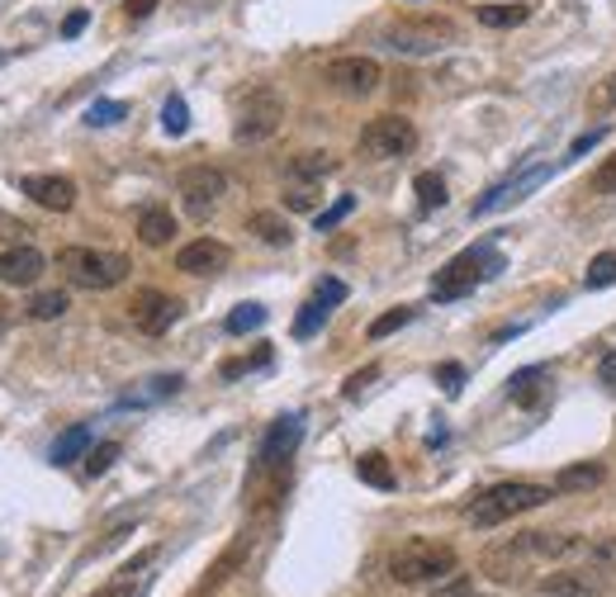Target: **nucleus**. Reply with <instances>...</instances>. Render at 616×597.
Wrapping results in <instances>:
<instances>
[{
  "label": "nucleus",
  "mask_w": 616,
  "mask_h": 597,
  "mask_svg": "<svg viewBox=\"0 0 616 597\" xmlns=\"http://www.w3.org/2000/svg\"><path fill=\"white\" fill-rule=\"evenodd\" d=\"M413 190H417V204H423L427 214L445 204V176H441V172H423V176L413 180Z\"/></svg>",
  "instance_id": "nucleus-28"
},
{
  "label": "nucleus",
  "mask_w": 616,
  "mask_h": 597,
  "mask_svg": "<svg viewBox=\"0 0 616 597\" xmlns=\"http://www.w3.org/2000/svg\"><path fill=\"white\" fill-rule=\"evenodd\" d=\"M0 336H5V318H0Z\"/></svg>",
  "instance_id": "nucleus-49"
},
{
  "label": "nucleus",
  "mask_w": 616,
  "mask_h": 597,
  "mask_svg": "<svg viewBox=\"0 0 616 597\" xmlns=\"http://www.w3.org/2000/svg\"><path fill=\"white\" fill-rule=\"evenodd\" d=\"M445 574H455V550L441 541H408L389 555V579L394 583H437Z\"/></svg>",
  "instance_id": "nucleus-3"
},
{
  "label": "nucleus",
  "mask_w": 616,
  "mask_h": 597,
  "mask_svg": "<svg viewBox=\"0 0 616 597\" xmlns=\"http://www.w3.org/2000/svg\"><path fill=\"white\" fill-rule=\"evenodd\" d=\"M280 119H285V100H280V90L256 86L252 96L242 100V110H238V142H266V138H275Z\"/></svg>",
  "instance_id": "nucleus-7"
},
{
  "label": "nucleus",
  "mask_w": 616,
  "mask_h": 597,
  "mask_svg": "<svg viewBox=\"0 0 616 597\" xmlns=\"http://www.w3.org/2000/svg\"><path fill=\"white\" fill-rule=\"evenodd\" d=\"M545 593H550V597H593V593H598V579H583V574H550V579H545Z\"/></svg>",
  "instance_id": "nucleus-25"
},
{
  "label": "nucleus",
  "mask_w": 616,
  "mask_h": 597,
  "mask_svg": "<svg viewBox=\"0 0 616 597\" xmlns=\"http://www.w3.org/2000/svg\"><path fill=\"white\" fill-rule=\"evenodd\" d=\"M541 597H550V593H541Z\"/></svg>",
  "instance_id": "nucleus-51"
},
{
  "label": "nucleus",
  "mask_w": 616,
  "mask_h": 597,
  "mask_svg": "<svg viewBox=\"0 0 616 597\" xmlns=\"http://www.w3.org/2000/svg\"><path fill=\"white\" fill-rule=\"evenodd\" d=\"M531 20V5L521 0H498V5H479V24L483 29H517Z\"/></svg>",
  "instance_id": "nucleus-20"
},
{
  "label": "nucleus",
  "mask_w": 616,
  "mask_h": 597,
  "mask_svg": "<svg viewBox=\"0 0 616 597\" xmlns=\"http://www.w3.org/2000/svg\"><path fill=\"white\" fill-rule=\"evenodd\" d=\"M242 555H247V541H238V545H232V550H228V555H223V560L214 564V569H209V579H204V588H200V597H204V593H214V588H218V583H223V579H228V574H232V569H238V564H242Z\"/></svg>",
  "instance_id": "nucleus-29"
},
{
  "label": "nucleus",
  "mask_w": 616,
  "mask_h": 597,
  "mask_svg": "<svg viewBox=\"0 0 616 597\" xmlns=\"http://www.w3.org/2000/svg\"><path fill=\"white\" fill-rule=\"evenodd\" d=\"M285 204H290V209H313V204H318V190H313L309 180H294V186L285 190Z\"/></svg>",
  "instance_id": "nucleus-36"
},
{
  "label": "nucleus",
  "mask_w": 616,
  "mask_h": 597,
  "mask_svg": "<svg viewBox=\"0 0 616 597\" xmlns=\"http://www.w3.org/2000/svg\"><path fill=\"white\" fill-rule=\"evenodd\" d=\"M356 474H361L370 488H394V484H399L394 470H389V460L379 456V450H370V456H361V460H356Z\"/></svg>",
  "instance_id": "nucleus-26"
},
{
  "label": "nucleus",
  "mask_w": 616,
  "mask_h": 597,
  "mask_svg": "<svg viewBox=\"0 0 616 597\" xmlns=\"http://www.w3.org/2000/svg\"><path fill=\"white\" fill-rule=\"evenodd\" d=\"M128 318H134L138 332L162 336V332H172V322L180 318V298L162 294V290H138L134 304H128Z\"/></svg>",
  "instance_id": "nucleus-9"
},
{
  "label": "nucleus",
  "mask_w": 616,
  "mask_h": 597,
  "mask_svg": "<svg viewBox=\"0 0 616 597\" xmlns=\"http://www.w3.org/2000/svg\"><path fill=\"white\" fill-rule=\"evenodd\" d=\"M86 446H90V427H72V432H62L58 441H52V465H72V460H81L86 456Z\"/></svg>",
  "instance_id": "nucleus-22"
},
{
  "label": "nucleus",
  "mask_w": 616,
  "mask_h": 597,
  "mask_svg": "<svg viewBox=\"0 0 616 597\" xmlns=\"http://www.w3.org/2000/svg\"><path fill=\"white\" fill-rule=\"evenodd\" d=\"M612 105H616V76L607 81V90H602V96L593 90V110H612Z\"/></svg>",
  "instance_id": "nucleus-47"
},
{
  "label": "nucleus",
  "mask_w": 616,
  "mask_h": 597,
  "mask_svg": "<svg viewBox=\"0 0 616 597\" xmlns=\"http://www.w3.org/2000/svg\"><path fill=\"white\" fill-rule=\"evenodd\" d=\"M96 597H134V574L124 569V579H120V583H110V588H100Z\"/></svg>",
  "instance_id": "nucleus-44"
},
{
  "label": "nucleus",
  "mask_w": 616,
  "mask_h": 597,
  "mask_svg": "<svg viewBox=\"0 0 616 597\" xmlns=\"http://www.w3.org/2000/svg\"><path fill=\"white\" fill-rule=\"evenodd\" d=\"M256 366H271V352H266V346H261L256 356H247V360H228V366H223V380H238V374L256 370Z\"/></svg>",
  "instance_id": "nucleus-38"
},
{
  "label": "nucleus",
  "mask_w": 616,
  "mask_h": 597,
  "mask_svg": "<svg viewBox=\"0 0 616 597\" xmlns=\"http://www.w3.org/2000/svg\"><path fill=\"white\" fill-rule=\"evenodd\" d=\"M247 232H252V238H261L266 246H290V242H294V228L285 224L280 214H271V209H256L252 218H247Z\"/></svg>",
  "instance_id": "nucleus-19"
},
{
  "label": "nucleus",
  "mask_w": 616,
  "mask_h": 597,
  "mask_svg": "<svg viewBox=\"0 0 616 597\" xmlns=\"http://www.w3.org/2000/svg\"><path fill=\"white\" fill-rule=\"evenodd\" d=\"M593 190H598V194H616V152H612V157L598 166V176H593Z\"/></svg>",
  "instance_id": "nucleus-39"
},
{
  "label": "nucleus",
  "mask_w": 616,
  "mask_h": 597,
  "mask_svg": "<svg viewBox=\"0 0 616 597\" xmlns=\"http://www.w3.org/2000/svg\"><path fill=\"white\" fill-rule=\"evenodd\" d=\"M124 114H128L124 100H96V105L86 110V124H90V128H110V124H120Z\"/></svg>",
  "instance_id": "nucleus-31"
},
{
  "label": "nucleus",
  "mask_w": 616,
  "mask_h": 597,
  "mask_svg": "<svg viewBox=\"0 0 616 597\" xmlns=\"http://www.w3.org/2000/svg\"><path fill=\"white\" fill-rule=\"evenodd\" d=\"M162 128H166L172 138H180V134L190 128V105H186L180 96H166V105H162Z\"/></svg>",
  "instance_id": "nucleus-30"
},
{
  "label": "nucleus",
  "mask_w": 616,
  "mask_h": 597,
  "mask_svg": "<svg viewBox=\"0 0 616 597\" xmlns=\"http://www.w3.org/2000/svg\"><path fill=\"white\" fill-rule=\"evenodd\" d=\"M403 322H413V308H389V314H379L370 322V342H379V336H389V332H399Z\"/></svg>",
  "instance_id": "nucleus-34"
},
{
  "label": "nucleus",
  "mask_w": 616,
  "mask_h": 597,
  "mask_svg": "<svg viewBox=\"0 0 616 597\" xmlns=\"http://www.w3.org/2000/svg\"><path fill=\"white\" fill-rule=\"evenodd\" d=\"M261 322H266V308H261V304H238L228 318H223V332H228V336H242V332H256Z\"/></svg>",
  "instance_id": "nucleus-27"
},
{
  "label": "nucleus",
  "mask_w": 616,
  "mask_h": 597,
  "mask_svg": "<svg viewBox=\"0 0 616 597\" xmlns=\"http://www.w3.org/2000/svg\"><path fill=\"white\" fill-rule=\"evenodd\" d=\"M228 262H232V252L214 238H194L176 252V270H186V276H218Z\"/></svg>",
  "instance_id": "nucleus-13"
},
{
  "label": "nucleus",
  "mask_w": 616,
  "mask_h": 597,
  "mask_svg": "<svg viewBox=\"0 0 616 597\" xmlns=\"http://www.w3.org/2000/svg\"><path fill=\"white\" fill-rule=\"evenodd\" d=\"M58 270L76 290H114V284L128 280V256L100 252V246H62Z\"/></svg>",
  "instance_id": "nucleus-2"
},
{
  "label": "nucleus",
  "mask_w": 616,
  "mask_h": 597,
  "mask_svg": "<svg viewBox=\"0 0 616 597\" xmlns=\"http://www.w3.org/2000/svg\"><path fill=\"white\" fill-rule=\"evenodd\" d=\"M86 24H90L86 10H72V15L62 20V38H81V34H86Z\"/></svg>",
  "instance_id": "nucleus-42"
},
{
  "label": "nucleus",
  "mask_w": 616,
  "mask_h": 597,
  "mask_svg": "<svg viewBox=\"0 0 616 597\" xmlns=\"http://www.w3.org/2000/svg\"><path fill=\"white\" fill-rule=\"evenodd\" d=\"M313 294H318L323 298V304H342V298H347V284L342 280H337V276H327V280H318V290H313Z\"/></svg>",
  "instance_id": "nucleus-40"
},
{
  "label": "nucleus",
  "mask_w": 616,
  "mask_h": 597,
  "mask_svg": "<svg viewBox=\"0 0 616 597\" xmlns=\"http://www.w3.org/2000/svg\"><path fill=\"white\" fill-rule=\"evenodd\" d=\"M451 38H455L451 20H399L385 29V43L394 48V53H408V58L437 53V48H445Z\"/></svg>",
  "instance_id": "nucleus-6"
},
{
  "label": "nucleus",
  "mask_w": 616,
  "mask_h": 597,
  "mask_svg": "<svg viewBox=\"0 0 616 597\" xmlns=\"http://www.w3.org/2000/svg\"><path fill=\"white\" fill-rule=\"evenodd\" d=\"M327 318H332V304H323V298L313 294L309 304L299 308V318H294V336H299V342H309V336H318Z\"/></svg>",
  "instance_id": "nucleus-23"
},
{
  "label": "nucleus",
  "mask_w": 616,
  "mask_h": 597,
  "mask_svg": "<svg viewBox=\"0 0 616 597\" xmlns=\"http://www.w3.org/2000/svg\"><path fill=\"white\" fill-rule=\"evenodd\" d=\"M598 380L607 384V389H616V352H607V356H602V366H598Z\"/></svg>",
  "instance_id": "nucleus-45"
},
{
  "label": "nucleus",
  "mask_w": 616,
  "mask_h": 597,
  "mask_svg": "<svg viewBox=\"0 0 616 597\" xmlns=\"http://www.w3.org/2000/svg\"><path fill=\"white\" fill-rule=\"evenodd\" d=\"M138 238H142V246H166V242L176 238V214L162 209V204L142 209L138 214Z\"/></svg>",
  "instance_id": "nucleus-17"
},
{
  "label": "nucleus",
  "mask_w": 616,
  "mask_h": 597,
  "mask_svg": "<svg viewBox=\"0 0 616 597\" xmlns=\"http://www.w3.org/2000/svg\"><path fill=\"white\" fill-rule=\"evenodd\" d=\"M607 284H616V256L602 252L588 262V290H607Z\"/></svg>",
  "instance_id": "nucleus-32"
},
{
  "label": "nucleus",
  "mask_w": 616,
  "mask_h": 597,
  "mask_svg": "<svg viewBox=\"0 0 616 597\" xmlns=\"http://www.w3.org/2000/svg\"><path fill=\"white\" fill-rule=\"evenodd\" d=\"M351 209H356V200H351V194H342V200H337L332 209H327V214H318V232H332V228L342 224V218H347Z\"/></svg>",
  "instance_id": "nucleus-37"
},
{
  "label": "nucleus",
  "mask_w": 616,
  "mask_h": 597,
  "mask_svg": "<svg viewBox=\"0 0 616 597\" xmlns=\"http://www.w3.org/2000/svg\"><path fill=\"white\" fill-rule=\"evenodd\" d=\"M550 176V166H531V172L527 176H517V180H507V186H498V190H489V194H483V200L475 204V218H483V214H493V209H507V204H517L521 200V194H527V190H536V186H541V180Z\"/></svg>",
  "instance_id": "nucleus-16"
},
{
  "label": "nucleus",
  "mask_w": 616,
  "mask_h": 597,
  "mask_svg": "<svg viewBox=\"0 0 616 597\" xmlns=\"http://www.w3.org/2000/svg\"><path fill=\"white\" fill-rule=\"evenodd\" d=\"M323 76H327V86L342 90V96H370V90H379V81H385L375 58H337V62H327Z\"/></svg>",
  "instance_id": "nucleus-10"
},
{
  "label": "nucleus",
  "mask_w": 616,
  "mask_h": 597,
  "mask_svg": "<svg viewBox=\"0 0 616 597\" xmlns=\"http://www.w3.org/2000/svg\"><path fill=\"white\" fill-rule=\"evenodd\" d=\"M176 190H180V204H186L190 218H209L218 209L223 190H228V176H223L218 166H186Z\"/></svg>",
  "instance_id": "nucleus-8"
},
{
  "label": "nucleus",
  "mask_w": 616,
  "mask_h": 597,
  "mask_svg": "<svg viewBox=\"0 0 616 597\" xmlns=\"http://www.w3.org/2000/svg\"><path fill=\"white\" fill-rule=\"evenodd\" d=\"M370 380H379V366H365V370L351 374V380H347V398H356V394H361V389L370 384Z\"/></svg>",
  "instance_id": "nucleus-43"
},
{
  "label": "nucleus",
  "mask_w": 616,
  "mask_h": 597,
  "mask_svg": "<svg viewBox=\"0 0 616 597\" xmlns=\"http://www.w3.org/2000/svg\"><path fill=\"white\" fill-rule=\"evenodd\" d=\"M20 190L29 194L38 209H48V214H67L76 204V186L67 176H24Z\"/></svg>",
  "instance_id": "nucleus-14"
},
{
  "label": "nucleus",
  "mask_w": 616,
  "mask_h": 597,
  "mask_svg": "<svg viewBox=\"0 0 616 597\" xmlns=\"http://www.w3.org/2000/svg\"><path fill=\"white\" fill-rule=\"evenodd\" d=\"M417 142V128L403 119V114H379L361 128V152L375 162H394V157H408Z\"/></svg>",
  "instance_id": "nucleus-5"
},
{
  "label": "nucleus",
  "mask_w": 616,
  "mask_h": 597,
  "mask_svg": "<svg viewBox=\"0 0 616 597\" xmlns=\"http://www.w3.org/2000/svg\"><path fill=\"white\" fill-rule=\"evenodd\" d=\"M48 270V262H43V252L38 246H29V242H20V246H10V252H0V284H38V276Z\"/></svg>",
  "instance_id": "nucleus-15"
},
{
  "label": "nucleus",
  "mask_w": 616,
  "mask_h": 597,
  "mask_svg": "<svg viewBox=\"0 0 616 597\" xmlns=\"http://www.w3.org/2000/svg\"><path fill=\"white\" fill-rule=\"evenodd\" d=\"M0 62H5V53H0Z\"/></svg>",
  "instance_id": "nucleus-50"
},
{
  "label": "nucleus",
  "mask_w": 616,
  "mask_h": 597,
  "mask_svg": "<svg viewBox=\"0 0 616 597\" xmlns=\"http://www.w3.org/2000/svg\"><path fill=\"white\" fill-rule=\"evenodd\" d=\"M124 10H128V20H148L152 10H156V0H128Z\"/></svg>",
  "instance_id": "nucleus-46"
},
{
  "label": "nucleus",
  "mask_w": 616,
  "mask_h": 597,
  "mask_svg": "<svg viewBox=\"0 0 616 597\" xmlns=\"http://www.w3.org/2000/svg\"><path fill=\"white\" fill-rule=\"evenodd\" d=\"M72 308V298H67V290H38L34 298H29V318L34 322H52V318H62Z\"/></svg>",
  "instance_id": "nucleus-24"
},
{
  "label": "nucleus",
  "mask_w": 616,
  "mask_h": 597,
  "mask_svg": "<svg viewBox=\"0 0 616 597\" xmlns=\"http://www.w3.org/2000/svg\"><path fill=\"white\" fill-rule=\"evenodd\" d=\"M598 484H607V465L602 460H579V465H569V470H560V479H555L560 493H583Z\"/></svg>",
  "instance_id": "nucleus-18"
},
{
  "label": "nucleus",
  "mask_w": 616,
  "mask_h": 597,
  "mask_svg": "<svg viewBox=\"0 0 616 597\" xmlns=\"http://www.w3.org/2000/svg\"><path fill=\"white\" fill-rule=\"evenodd\" d=\"M299 436H304V418L299 412H290V418H275L266 441H261V456H256V470H275V465H285L294 456Z\"/></svg>",
  "instance_id": "nucleus-12"
},
{
  "label": "nucleus",
  "mask_w": 616,
  "mask_h": 597,
  "mask_svg": "<svg viewBox=\"0 0 616 597\" xmlns=\"http://www.w3.org/2000/svg\"><path fill=\"white\" fill-rule=\"evenodd\" d=\"M114 460H120V441H104V446H90V450H86V474H90V479H100Z\"/></svg>",
  "instance_id": "nucleus-33"
},
{
  "label": "nucleus",
  "mask_w": 616,
  "mask_h": 597,
  "mask_svg": "<svg viewBox=\"0 0 616 597\" xmlns=\"http://www.w3.org/2000/svg\"><path fill=\"white\" fill-rule=\"evenodd\" d=\"M337 172V157H327V152H299V157L290 162V180H323Z\"/></svg>",
  "instance_id": "nucleus-21"
},
{
  "label": "nucleus",
  "mask_w": 616,
  "mask_h": 597,
  "mask_svg": "<svg viewBox=\"0 0 616 597\" xmlns=\"http://www.w3.org/2000/svg\"><path fill=\"white\" fill-rule=\"evenodd\" d=\"M550 503V488L541 484H521V479H507V484H493V488H483L475 503L465 508L469 517V526H503V522H513V517L521 512H531V508H545Z\"/></svg>",
  "instance_id": "nucleus-1"
},
{
  "label": "nucleus",
  "mask_w": 616,
  "mask_h": 597,
  "mask_svg": "<svg viewBox=\"0 0 616 597\" xmlns=\"http://www.w3.org/2000/svg\"><path fill=\"white\" fill-rule=\"evenodd\" d=\"M24 232H29V228L15 224V218H0V238H24Z\"/></svg>",
  "instance_id": "nucleus-48"
},
{
  "label": "nucleus",
  "mask_w": 616,
  "mask_h": 597,
  "mask_svg": "<svg viewBox=\"0 0 616 597\" xmlns=\"http://www.w3.org/2000/svg\"><path fill=\"white\" fill-rule=\"evenodd\" d=\"M531 560H541V555H536V531H521V536L493 545V550L483 555V574H493V579L507 583V579H517Z\"/></svg>",
  "instance_id": "nucleus-11"
},
{
  "label": "nucleus",
  "mask_w": 616,
  "mask_h": 597,
  "mask_svg": "<svg viewBox=\"0 0 616 597\" xmlns=\"http://www.w3.org/2000/svg\"><path fill=\"white\" fill-rule=\"evenodd\" d=\"M588 564H598V569H616V536H602L588 545Z\"/></svg>",
  "instance_id": "nucleus-35"
},
{
  "label": "nucleus",
  "mask_w": 616,
  "mask_h": 597,
  "mask_svg": "<svg viewBox=\"0 0 616 597\" xmlns=\"http://www.w3.org/2000/svg\"><path fill=\"white\" fill-rule=\"evenodd\" d=\"M437 380H441V389H445V394H461V380H465V370H461V366H455V360H451V366H437Z\"/></svg>",
  "instance_id": "nucleus-41"
},
{
  "label": "nucleus",
  "mask_w": 616,
  "mask_h": 597,
  "mask_svg": "<svg viewBox=\"0 0 616 597\" xmlns=\"http://www.w3.org/2000/svg\"><path fill=\"white\" fill-rule=\"evenodd\" d=\"M498 270H503V256H498L493 246H469V252H461L437 280H431V294L437 298H461V294L475 290L479 280L498 276Z\"/></svg>",
  "instance_id": "nucleus-4"
}]
</instances>
